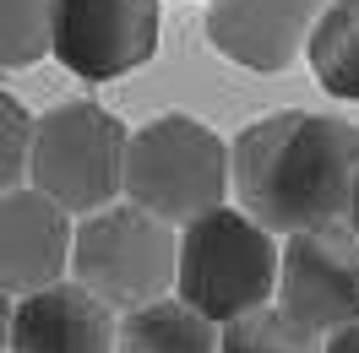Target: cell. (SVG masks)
I'll list each match as a JSON object with an SVG mask.
<instances>
[{
	"mask_svg": "<svg viewBox=\"0 0 359 353\" xmlns=\"http://www.w3.org/2000/svg\"><path fill=\"white\" fill-rule=\"evenodd\" d=\"M71 266V212L33 185L0 191V288L33 293L60 283Z\"/></svg>",
	"mask_w": 359,
	"mask_h": 353,
	"instance_id": "obj_9",
	"label": "cell"
},
{
	"mask_svg": "<svg viewBox=\"0 0 359 353\" xmlns=\"http://www.w3.org/2000/svg\"><path fill=\"white\" fill-rule=\"evenodd\" d=\"M327 0H212L207 6V39L234 66L278 76L305 55L311 22Z\"/></svg>",
	"mask_w": 359,
	"mask_h": 353,
	"instance_id": "obj_8",
	"label": "cell"
},
{
	"mask_svg": "<svg viewBox=\"0 0 359 353\" xmlns=\"http://www.w3.org/2000/svg\"><path fill=\"white\" fill-rule=\"evenodd\" d=\"M272 288H278V234H267L229 201L185 223L175 244V299L224 326L245 310L272 305Z\"/></svg>",
	"mask_w": 359,
	"mask_h": 353,
	"instance_id": "obj_2",
	"label": "cell"
},
{
	"mask_svg": "<svg viewBox=\"0 0 359 353\" xmlns=\"http://www.w3.org/2000/svg\"><path fill=\"white\" fill-rule=\"evenodd\" d=\"M343 223L359 234V174H354V191H348V218H343Z\"/></svg>",
	"mask_w": 359,
	"mask_h": 353,
	"instance_id": "obj_18",
	"label": "cell"
},
{
	"mask_svg": "<svg viewBox=\"0 0 359 353\" xmlns=\"http://www.w3.org/2000/svg\"><path fill=\"white\" fill-rule=\"evenodd\" d=\"M120 196L142 212L185 228L229 196V141L191 114H158L136 136H126V174Z\"/></svg>",
	"mask_w": 359,
	"mask_h": 353,
	"instance_id": "obj_3",
	"label": "cell"
},
{
	"mask_svg": "<svg viewBox=\"0 0 359 353\" xmlns=\"http://www.w3.org/2000/svg\"><path fill=\"white\" fill-rule=\"evenodd\" d=\"M49 55L82 82L147 66L158 55V0H55Z\"/></svg>",
	"mask_w": 359,
	"mask_h": 353,
	"instance_id": "obj_7",
	"label": "cell"
},
{
	"mask_svg": "<svg viewBox=\"0 0 359 353\" xmlns=\"http://www.w3.org/2000/svg\"><path fill=\"white\" fill-rule=\"evenodd\" d=\"M218 353H321V331L294 321L289 310L262 305L218 326Z\"/></svg>",
	"mask_w": 359,
	"mask_h": 353,
	"instance_id": "obj_13",
	"label": "cell"
},
{
	"mask_svg": "<svg viewBox=\"0 0 359 353\" xmlns=\"http://www.w3.org/2000/svg\"><path fill=\"white\" fill-rule=\"evenodd\" d=\"M6 331H11V293L0 288V353H6Z\"/></svg>",
	"mask_w": 359,
	"mask_h": 353,
	"instance_id": "obj_17",
	"label": "cell"
},
{
	"mask_svg": "<svg viewBox=\"0 0 359 353\" xmlns=\"http://www.w3.org/2000/svg\"><path fill=\"white\" fill-rule=\"evenodd\" d=\"M27 141H33V114L0 88V191L27 179Z\"/></svg>",
	"mask_w": 359,
	"mask_h": 353,
	"instance_id": "obj_15",
	"label": "cell"
},
{
	"mask_svg": "<svg viewBox=\"0 0 359 353\" xmlns=\"http://www.w3.org/2000/svg\"><path fill=\"white\" fill-rule=\"evenodd\" d=\"M55 0H0V66L22 71L49 55Z\"/></svg>",
	"mask_w": 359,
	"mask_h": 353,
	"instance_id": "obj_14",
	"label": "cell"
},
{
	"mask_svg": "<svg viewBox=\"0 0 359 353\" xmlns=\"http://www.w3.org/2000/svg\"><path fill=\"white\" fill-rule=\"evenodd\" d=\"M321 353H359V321L327 331V337H321Z\"/></svg>",
	"mask_w": 359,
	"mask_h": 353,
	"instance_id": "obj_16",
	"label": "cell"
},
{
	"mask_svg": "<svg viewBox=\"0 0 359 353\" xmlns=\"http://www.w3.org/2000/svg\"><path fill=\"white\" fill-rule=\"evenodd\" d=\"M114 353H218V326L196 310L163 293L153 305L126 310L114 326Z\"/></svg>",
	"mask_w": 359,
	"mask_h": 353,
	"instance_id": "obj_11",
	"label": "cell"
},
{
	"mask_svg": "<svg viewBox=\"0 0 359 353\" xmlns=\"http://www.w3.org/2000/svg\"><path fill=\"white\" fill-rule=\"evenodd\" d=\"M359 174V125L337 114L283 109L229 141V191L267 234H299L348 218Z\"/></svg>",
	"mask_w": 359,
	"mask_h": 353,
	"instance_id": "obj_1",
	"label": "cell"
},
{
	"mask_svg": "<svg viewBox=\"0 0 359 353\" xmlns=\"http://www.w3.org/2000/svg\"><path fill=\"white\" fill-rule=\"evenodd\" d=\"M126 125L93 98L55 104L33 120L27 141V185L44 191L66 212H98L120 201V174H126Z\"/></svg>",
	"mask_w": 359,
	"mask_h": 353,
	"instance_id": "obj_4",
	"label": "cell"
},
{
	"mask_svg": "<svg viewBox=\"0 0 359 353\" xmlns=\"http://www.w3.org/2000/svg\"><path fill=\"white\" fill-rule=\"evenodd\" d=\"M278 310L311 331H337L359 321V234L348 223L299 228L278 244Z\"/></svg>",
	"mask_w": 359,
	"mask_h": 353,
	"instance_id": "obj_6",
	"label": "cell"
},
{
	"mask_svg": "<svg viewBox=\"0 0 359 353\" xmlns=\"http://www.w3.org/2000/svg\"><path fill=\"white\" fill-rule=\"evenodd\" d=\"M114 310L93 299L82 283H49L33 288L11 305V353H114Z\"/></svg>",
	"mask_w": 359,
	"mask_h": 353,
	"instance_id": "obj_10",
	"label": "cell"
},
{
	"mask_svg": "<svg viewBox=\"0 0 359 353\" xmlns=\"http://www.w3.org/2000/svg\"><path fill=\"white\" fill-rule=\"evenodd\" d=\"M175 228L136 201H109L71 228V272L109 310L153 305L175 288Z\"/></svg>",
	"mask_w": 359,
	"mask_h": 353,
	"instance_id": "obj_5",
	"label": "cell"
},
{
	"mask_svg": "<svg viewBox=\"0 0 359 353\" xmlns=\"http://www.w3.org/2000/svg\"><path fill=\"white\" fill-rule=\"evenodd\" d=\"M305 55H311L316 82L332 98L359 104V0L321 6V17L311 22V39H305Z\"/></svg>",
	"mask_w": 359,
	"mask_h": 353,
	"instance_id": "obj_12",
	"label": "cell"
}]
</instances>
